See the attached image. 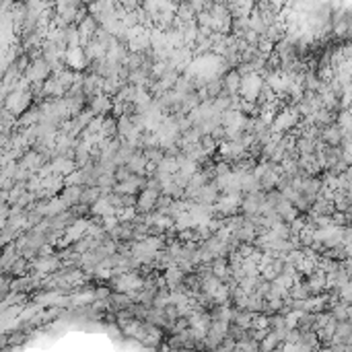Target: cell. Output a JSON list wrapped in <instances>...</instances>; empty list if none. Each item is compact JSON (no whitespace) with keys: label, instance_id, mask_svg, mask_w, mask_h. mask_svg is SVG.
<instances>
[{"label":"cell","instance_id":"obj_1","mask_svg":"<svg viewBox=\"0 0 352 352\" xmlns=\"http://www.w3.org/2000/svg\"><path fill=\"white\" fill-rule=\"evenodd\" d=\"M50 72H52V66L44 58H35L31 66L27 68V80H33L35 84L46 82L50 78Z\"/></svg>","mask_w":352,"mask_h":352},{"label":"cell","instance_id":"obj_2","mask_svg":"<svg viewBox=\"0 0 352 352\" xmlns=\"http://www.w3.org/2000/svg\"><path fill=\"white\" fill-rule=\"evenodd\" d=\"M159 198H161V192L144 188L138 196V210H140V212H150L152 208H157Z\"/></svg>","mask_w":352,"mask_h":352},{"label":"cell","instance_id":"obj_3","mask_svg":"<svg viewBox=\"0 0 352 352\" xmlns=\"http://www.w3.org/2000/svg\"><path fill=\"white\" fill-rule=\"evenodd\" d=\"M342 138H344V134H342V128L338 124H332V126H328V128L321 130V142L326 146H340Z\"/></svg>","mask_w":352,"mask_h":352},{"label":"cell","instance_id":"obj_4","mask_svg":"<svg viewBox=\"0 0 352 352\" xmlns=\"http://www.w3.org/2000/svg\"><path fill=\"white\" fill-rule=\"evenodd\" d=\"M52 165H54L56 175H70L76 171V161L70 157H56V159H52Z\"/></svg>","mask_w":352,"mask_h":352},{"label":"cell","instance_id":"obj_5","mask_svg":"<svg viewBox=\"0 0 352 352\" xmlns=\"http://www.w3.org/2000/svg\"><path fill=\"white\" fill-rule=\"evenodd\" d=\"M276 212L280 214V218H282L286 224H292L294 220H297V216H299V210H297V206L290 204V202H286L284 198L280 200V204L276 206Z\"/></svg>","mask_w":352,"mask_h":352},{"label":"cell","instance_id":"obj_6","mask_svg":"<svg viewBox=\"0 0 352 352\" xmlns=\"http://www.w3.org/2000/svg\"><path fill=\"white\" fill-rule=\"evenodd\" d=\"M146 165H148V161L144 159V154H140V152H136L134 157L128 161V167L130 171H132V175H138V177H142L144 173H146Z\"/></svg>","mask_w":352,"mask_h":352},{"label":"cell","instance_id":"obj_7","mask_svg":"<svg viewBox=\"0 0 352 352\" xmlns=\"http://www.w3.org/2000/svg\"><path fill=\"white\" fill-rule=\"evenodd\" d=\"M31 266L39 274H46V272H54L56 268H60V262L56 258H39V260L31 262Z\"/></svg>","mask_w":352,"mask_h":352},{"label":"cell","instance_id":"obj_8","mask_svg":"<svg viewBox=\"0 0 352 352\" xmlns=\"http://www.w3.org/2000/svg\"><path fill=\"white\" fill-rule=\"evenodd\" d=\"M97 31H99V27H97V19H95L93 15H89V17H82L80 29H78V33L82 35V41H87V37H89V35H93V33H97Z\"/></svg>","mask_w":352,"mask_h":352},{"label":"cell","instance_id":"obj_9","mask_svg":"<svg viewBox=\"0 0 352 352\" xmlns=\"http://www.w3.org/2000/svg\"><path fill=\"white\" fill-rule=\"evenodd\" d=\"M91 111H93V114H99V116H103V114H107V111H111L109 99H107L105 95L93 97V99H91Z\"/></svg>","mask_w":352,"mask_h":352},{"label":"cell","instance_id":"obj_10","mask_svg":"<svg viewBox=\"0 0 352 352\" xmlns=\"http://www.w3.org/2000/svg\"><path fill=\"white\" fill-rule=\"evenodd\" d=\"M184 278V270L179 268V266H171V268H167L165 272V282L171 286V288H179V280Z\"/></svg>","mask_w":352,"mask_h":352},{"label":"cell","instance_id":"obj_11","mask_svg":"<svg viewBox=\"0 0 352 352\" xmlns=\"http://www.w3.org/2000/svg\"><path fill=\"white\" fill-rule=\"evenodd\" d=\"M332 124H336L334 122V111H330V109H319V111H315V126L317 128H328V126H332Z\"/></svg>","mask_w":352,"mask_h":352},{"label":"cell","instance_id":"obj_12","mask_svg":"<svg viewBox=\"0 0 352 352\" xmlns=\"http://www.w3.org/2000/svg\"><path fill=\"white\" fill-rule=\"evenodd\" d=\"M82 188L80 186H72V188H64V194H62V198L68 202V206H74L76 202L82 200Z\"/></svg>","mask_w":352,"mask_h":352},{"label":"cell","instance_id":"obj_13","mask_svg":"<svg viewBox=\"0 0 352 352\" xmlns=\"http://www.w3.org/2000/svg\"><path fill=\"white\" fill-rule=\"evenodd\" d=\"M101 200V188H84L82 192V204H87V206H93Z\"/></svg>","mask_w":352,"mask_h":352},{"label":"cell","instance_id":"obj_14","mask_svg":"<svg viewBox=\"0 0 352 352\" xmlns=\"http://www.w3.org/2000/svg\"><path fill=\"white\" fill-rule=\"evenodd\" d=\"M276 346H280V338H278L276 332H270V334L260 342V350H262V352H272V350H276Z\"/></svg>","mask_w":352,"mask_h":352},{"label":"cell","instance_id":"obj_15","mask_svg":"<svg viewBox=\"0 0 352 352\" xmlns=\"http://www.w3.org/2000/svg\"><path fill=\"white\" fill-rule=\"evenodd\" d=\"M80 184H87V177H84V171H76L74 173H70L64 177V186L66 188H72V186H80Z\"/></svg>","mask_w":352,"mask_h":352},{"label":"cell","instance_id":"obj_16","mask_svg":"<svg viewBox=\"0 0 352 352\" xmlns=\"http://www.w3.org/2000/svg\"><path fill=\"white\" fill-rule=\"evenodd\" d=\"M321 78L315 74V72H307L305 74V91H311V93H317L319 87H321Z\"/></svg>","mask_w":352,"mask_h":352},{"label":"cell","instance_id":"obj_17","mask_svg":"<svg viewBox=\"0 0 352 352\" xmlns=\"http://www.w3.org/2000/svg\"><path fill=\"white\" fill-rule=\"evenodd\" d=\"M348 309H350V305H346V303L334 305L332 307V317L336 321H348Z\"/></svg>","mask_w":352,"mask_h":352},{"label":"cell","instance_id":"obj_18","mask_svg":"<svg viewBox=\"0 0 352 352\" xmlns=\"http://www.w3.org/2000/svg\"><path fill=\"white\" fill-rule=\"evenodd\" d=\"M297 148L301 154H315L317 152V146L313 140H309V138H299L297 140Z\"/></svg>","mask_w":352,"mask_h":352},{"label":"cell","instance_id":"obj_19","mask_svg":"<svg viewBox=\"0 0 352 352\" xmlns=\"http://www.w3.org/2000/svg\"><path fill=\"white\" fill-rule=\"evenodd\" d=\"M212 274H214L216 278H227V276H229L227 262H224V260H216L214 266H212Z\"/></svg>","mask_w":352,"mask_h":352},{"label":"cell","instance_id":"obj_20","mask_svg":"<svg viewBox=\"0 0 352 352\" xmlns=\"http://www.w3.org/2000/svg\"><path fill=\"white\" fill-rule=\"evenodd\" d=\"M116 175V181L118 184H124V181H130L132 179V171L126 165H122V167H118V171L114 173Z\"/></svg>","mask_w":352,"mask_h":352},{"label":"cell","instance_id":"obj_21","mask_svg":"<svg viewBox=\"0 0 352 352\" xmlns=\"http://www.w3.org/2000/svg\"><path fill=\"white\" fill-rule=\"evenodd\" d=\"M200 144H202L204 152H212V150L216 148V140H214V136H202Z\"/></svg>","mask_w":352,"mask_h":352},{"label":"cell","instance_id":"obj_22","mask_svg":"<svg viewBox=\"0 0 352 352\" xmlns=\"http://www.w3.org/2000/svg\"><path fill=\"white\" fill-rule=\"evenodd\" d=\"M122 210V214L118 216L120 222H130L134 218V208H120Z\"/></svg>","mask_w":352,"mask_h":352},{"label":"cell","instance_id":"obj_23","mask_svg":"<svg viewBox=\"0 0 352 352\" xmlns=\"http://www.w3.org/2000/svg\"><path fill=\"white\" fill-rule=\"evenodd\" d=\"M344 245H352V227H344Z\"/></svg>","mask_w":352,"mask_h":352},{"label":"cell","instance_id":"obj_24","mask_svg":"<svg viewBox=\"0 0 352 352\" xmlns=\"http://www.w3.org/2000/svg\"><path fill=\"white\" fill-rule=\"evenodd\" d=\"M282 352H301V348H299V344H288V342H284V344H282Z\"/></svg>","mask_w":352,"mask_h":352}]
</instances>
